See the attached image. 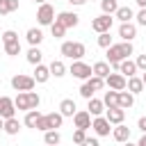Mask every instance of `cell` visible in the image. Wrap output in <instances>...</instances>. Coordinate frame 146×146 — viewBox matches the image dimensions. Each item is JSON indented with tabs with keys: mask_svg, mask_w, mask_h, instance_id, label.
<instances>
[{
	"mask_svg": "<svg viewBox=\"0 0 146 146\" xmlns=\"http://www.w3.org/2000/svg\"><path fill=\"white\" fill-rule=\"evenodd\" d=\"M132 55V41H121V43H112L107 48V64L114 66L119 71V64L123 59H128Z\"/></svg>",
	"mask_w": 146,
	"mask_h": 146,
	"instance_id": "1",
	"label": "cell"
},
{
	"mask_svg": "<svg viewBox=\"0 0 146 146\" xmlns=\"http://www.w3.org/2000/svg\"><path fill=\"white\" fill-rule=\"evenodd\" d=\"M62 123H64V116H62L59 112H50V114H41V116H39L34 130H41V132H46V130H57V128H62Z\"/></svg>",
	"mask_w": 146,
	"mask_h": 146,
	"instance_id": "2",
	"label": "cell"
},
{
	"mask_svg": "<svg viewBox=\"0 0 146 146\" xmlns=\"http://www.w3.org/2000/svg\"><path fill=\"white\" fill-rule=\"evenodd\" d=\"M59 52L64 55V57H68V59H82L84 55H87V48H84V43L82 41H64L62 43V48H59Z\"/></svg>",
	"mask_w": 146,
	"mask_h": 146,
	"instance_id": "3",
	"label": "cell"
},
{
	"mask_svg": "<svg viewBox=\"0 0 146 146\" xmlns=\"http://www.w3.org/2000/svg\"><path fill=\"white\" fill-rule=\"evenodd\" d=\"M34 78L32 75H25V73H16L14 78H11V87L16 89V91H32L34 89Z\"/></svg>",
	"mask_w": 146,
	"mask_h": 146,
	"instance_id": "4",
	"label": "cell"
},
{
	"mask_svg": "<svg viewBox=\"0 0 146 146\" xmlns=\"http://www.w3.org/2000/svg\"><path fill=\"white\" fill-rule=\"evenodd\" d=\"M52 21H55V7L48 5V2L39 5V9H36V23L39 25H52Z\"/></svg>",
	"mask_w": 146,
	"mask_h": 146,
	"instance_id": "5",
	"label": "cell"
},
{
	"mask_svg": "<svg viewBox=\"0 0 146 146\" xmlns=\"http://www.w3.org/2000/svg\"><path fill=\"white\" fill-rule=\"evenodd\" d=\"M68 73H71L73 78H78V80H89V78H91V66L84 64L82 59H75V62L71 64Z\"/></svg>",
	"mask_w": 146,
	"mask_h": 146,
	"instance_id": "6",
	"label": "cell"
},
{
	"mask_svg": "<svg viewBox=\"0 0 146 146\" xmlns=\"http://www.w3.org/2000/svg\"><path fill=\"white\" fill-rule=\"evenodd\" d=\"M112 21H114V18H112L110 14H100V16H96V18L91 21V30L98 32V34H100V32H110V30H112Z\"/></svg>",
	"mask_w": 146,
	"mask_h": 146,
	"instance_id": "7",
	"label": "cell"
},
{
	"mask_svg": "<svg viewBox=\"0 0 146 146\" xmlns=\"http://www.w3.org/2000/svg\"><path fill=\"white\" fill-rule=\"evenodd\" d=\"M91 128H94V132H96L98 137H107V135H110V130H112V123H110L105 116H94Z\"/></svg>",
	"mask_w": 146,
	"mask_h": 146,
	"instance_id": "8",
	"label": "cell"
},
{
	"mask_svg": "<svg viewBox=\"0 0 146 146\" xmlns=\"http://www.w3.org/2000/svg\"><path fill=\"white\" fill-rule=\"evenodd\" d=\"M11 116H16L14 98H9V96H0V119H11Z\"/></svg>",
	"mask_w": 146,
	"mask_h": 146,
	"instance_id": "9",
	"label": "cell"
},
{
	"mask_svg": "<svg viewBox=\"0 0 146 146\" xmlns=\"http://www.w3.org/2000/svg\"><path fill=\"white\" fill-rule=\"evenodd\" d=\"M55 21H57V23H62V25L68 30V27H75V25L80 23V16H78L75 11H59V14L55 16Z\"/></svg>",
	"mask_w": 146,
	"mask_h": 146,
	"instance_id": "10",
	"label": "cell"
},
{
	"mask_svg": "<svg viewBox=\"0 0 146 146\" xmlns=\"http://www.w3.org/2000/svg\"><path fill=\"white\" fill-rule=\"evenodd\" d=\"M125 75H121V73H110L107 78H105V84L110 87V89H114V91H123L125 89Z\"/></svg>",
	"mask_w": 146,
	"mask_h": 146,
	"instance_id": "11",
	"label": "cell"
},
{
	"mask_svg": "<svg viewBox=\"0 0 146 146\" xmlns=\"http://www.w3.org/2000/svg\"><path fill=\"white\" fill-rule=\"evenodd\" d=\"M73 123H75V128H80V130H89V128H91V114H89L87 110H78V112L73 114Z\"/></svg>",
	"mask_w": 146,
	"mask_h": 146,
	"instance_id": "12",
	"label": "cell"
},
{
	"mask_svg": "<svg viewBox=\"0 0 146 146\" xmlns=\"http://www.w3.org/2000/svg\"><path fill=\"white\" fill-rule=\"evenodd\" d=\"M119 36H121V41H132L137 36V25L135 23H121L119 25Z\"/></svg>",
	"mask_w": 146,
	"mask_h": 146,
	"instance_id": "13",
	"label": "cell"
},
{
	"mask_svg": "<svg viewBox=\"0 0 146 146\" xmlns=\"http://www.w3.org/2000/svg\"><path fill=\"white\" fill-rule=\"evenodd\" d=\"M105 119H107L112 125H119V123H123V119H125V110H121V107H107Z\"/></svg>",
	"mask_w": 146,
	"mask_h": 146,
	"instance_id": "14",
	"label": "cell"
},
{
	"mask_svg": "<svg viewBox=\"0 0 146 146\" xmlns=\"http://www.w3.org/2000/svg\"><path fill=\"white\" fill-rule=\"evenodd\" d=\"M112 137H114V141L123 144V141H128V139H130V128H128V125H123V123H119L116 128H112Z\"/></svg>",
	"mask_w": 146,
	"mask_h": 146,
	"instance_id": "15",
	"label": "cell"
},
{
	"mask_svg": "<svg viewBox=\"0 0 146 146\" xmlns=\"http://www.w3.org/2000/svg\"><path fill=\"white\" fill-rule=\"evenodd\" d=\"M34 82H39V84H43V82H48L50 80V68L48 66H43V64H36L34 66Z\"/></svg>",
	"mask_w": 146,
	"mask_h": 146,
	"instance_id": "16",
	"label": "cell"
},
{
	"mask_svg": "<svg viewBox=\"0 0 146 146\" xmlns=\"http://www.w3.org/2000/svg\"><path fill=\"white\" fill-rule=\"evenodd\" d=\"M14 105H16L18 112H27L30 110V94L27 91H18L16 98H14Z\"/></svg>",
	"mask_w": 146,
	"mask_h": 146,
	"instance_id": "17",
	"label": "cell"
},
{
	"mask_svg": "<svg viewBox=\"0 0 146 146\" xmlns=\"http://www.w3.org/2000/svg\"><path fill=\"white\" fill-rule=\"evenodd\" d=\"M119 73H121V75H125V78H132V75L137 73V64L128 57V59H123V62L119 64Z\"/></svg>",
	"mask_w": 146,
	"mask_h": 146,
	"instance_id": "18",
	"label": "cell"
},
{
	"mask_svg": "<svg viewBox=\"0 0 146 146\" xmlns=\"http://www.w3.org/2000/svg\"><path fill=\"white\" fill-rule=\"evenodd\" d=\"M125 89H128V91H130L132 96L141 94V91H144V82H141V78H137V75L128 78V82H125Z\"/></svg>",
	"mask_w": 146,
	"mask_h": 146,
	"instance_id": "19",
	"label": "cell"
},
{
	"mask_svg": "<svg viewBox=\"0 0 146 146\" xmlns=\"http://www.w3.org/2000/svg\"><path fill=\"white\" fill-rule=\"evenodd\" d=\"M75 112H78V107H75V100L73 98H64L59 103V114L62 116H73Z\"/></svg>",
	"mask_w": 146,
	"mask_h": 146,
	"instance_id": "20",
	"label": "cell"
},
{
	"mask_svg": "<svg viewBox=\"0 0 146 146\" xmlns=\"http://www.w3.org/2000/svg\"><path fill=\"white\" fill-rule=\"evenodd\" d=\"M103 110H105V103H103V100H98V98H89V100H87V112H89L91 116H100Z\"/></svg>",
	"mask_w": 146,
	"mask_h": 146,
	"instance_id": "21",
	"label": "cell"
},
{
	"mask_svg": "<svg viewBox=\"0 0 146 146\" xmlns=\"http://www.w3.org/2000/svg\"><path fill=\"white\" fill-rule=\"evenodd\" d=\"M25 39H27L30 46H39V43L43 41V32H41L39 27H30V30L25 32Z\"/></svg>",
	"mask_w": 146,
	"mask_h": 146,
	"instance_id": "22",
	"label": "cell"
},
{
	"mask_svg": "<svg viewBox=\"0 0 146 146\" xmlns=\"http://www.w3.org/2000/svg\"><path fill=\"white\" fill-rule=\"evenodd\" d=\"M132 105H135V96H132L130 91H125V89L119 91V107H121V110H130Z\"/></svg>",
	"mask_w": 146,
	"mask_h": 146,
	"instance_id": "23",
	"label": "cell"
},
{
	"mask_svg": "<svg viewBox=\"0 0 146 146\" xmlns=\"http://www.w3.org/2000/svg\"><path fill=\"white\" fill-rule=\"evenodd\" d=\"M18 130H21V121L16 119V116H11V119H5V128H2V132H7V135H18Z\"/></svg>",
	"mask_w": 146,
	"mask_h": 146,
	"instance_id": "24",
	"label": "cell"
},
{
	"mask_svg": "<svg viewBox=\"0 0 146 146\" xmlns=\"http://www.w3.org/2000/svg\"><path fill=\"white\" fill-rule=\"evenodd\" d=\"M27 62L32 64V66H36V64H41V59H43V52L39 50V46H30V50H27Z\"/></svg>",
	"mask_w": 146,
	"mask_h": 146,
	"instance_id": "25",
	"label": "cell"
},
{
	"mask_svg": "<svg viewBox=\"0 0 146 146\" xmlns=\"http://www.w3.org/2000/svg\"><path fill=\"white\" fill-rule=\"evenodd\" d=\"M91 75H98V78H107L110 75V64L107 62H96L94 66H91Z\"/></svg>",
	"mask_w": 146,
	"mask_h": 146,
	"instance_id": "26",
	"label": "cell"
},
{
	"mask_svg": "<svg viewBox=\"0 0 146 146\" xmlns=\"http://www.w3.org/2000/svg\"><path fill=\"white\" fill-rule=\"evenodd\" d=\"M59 141H62V135L57 130H46L43 132V144L46 146H59Z\"/></svg>",
	"mask_w": 146,
	"mask_h": 146,
	"instance_id": "27",
	"label": "cell"
},
{
	"mask_svg": "<svg viewBox=\"0 0 146 146\" xmlns=\"http://www.w3.org/2000/svg\"><path fill=\"white\" fill-rule=\"evenodd\" d=\"M114 16H116L121 23H130V21L135 18V11H132L130 7H119V9L114 11Z\"/></svg>",
	"mask_w": 146,
	"mask_h": 146,
	"instance_id": "28",
	"label": "cell"
},
{
	"mask_svg": "<svg viewBox=\"0 0 146 146\" xmlns=\"http://www.w3.org/2000/svg\"><path fill=\"white\" fill-rule=\"evenodd\" d=\"M5 52H7L9 57H16V55H21V41H18V39L5 41Z\"/></svg>",
	"mask_w": 146,
	"mask_h": 146,
	"instance_id": "29",
	"label": "cell"
},
{
	"mask_svg": "<svg viewBox=\"0 0 146 146\" xmlns=\"http://www.w3.org/2000/svg\"><path fill=\"white\" fill-rule=\"evenodd\" d=\"M48 68H50V75H55V78L66 75V66H64V62H62V59H52V64H50Z\"/></svg>",
	"mask_w": 146,
	"mask_h": 146,
	"instance_id": "30",
	"label": "cell"
},
{
	"mask_svg": "<svg viewBox=\"0 0 146 146\" xmlns=\"http://www.w3.org/2000/svg\"><path fill=\"white\" fill-rule=\"evenodd\" d=\"M39 116H41V112H39V110H27V112H25V119H23V123H25L27 128H36V121H39Z\"/></svg>",
	"mask_w": 146,
	"mask_h": 146,
	"instance_id": "31",
	"label": "cell"
},
{
	"mask_svg": "<svg viewBox=\"0 0 146 146\" xmlns=\"http://www.w3.org/2000/svg\"><path fill=\"white\" fill-rule=\"evenodd\" d=\"M18 9V0H0V16H7Z\"/></svg>",
	"mask_w": 146,
	"mask_h": 146,
	"instance_id": "32",
	"label": "cell"
},
{
	"mask_svg": "<svg viewBox=\"0 0 146 146\" xmlns=\"http://www.w3.org/2000/svg\"><path fill=\"white\" fill-rule=\"evenodd\" d=\"M103 103H105L107 107H119V91H114V89L105 91V98H103Z\"/></svg>",
	"mask_w": 146,
	"mask_h": 146,
	"instance_id": "33",
	"label": "cell"
},
{
	"mask_svg": "<svg viewBox=\"0 0 146 146\" xmlns=\"http://www.w3.org/2000/svg\"><path fill=\"white\" fill-rule=\"evenodd\" d=\"M100 9H103V14H114L116 9H119V0H100Z\"/></svg>",
	"mask_w": 146,
	"mask_h": 146,
	"instance_id": "34",
	"label": "cell"
},
{
	"mask_svg": "<svg viewBox=\"0 0 146 146\" xmlns=\"http://www.w3.org/2000/svg\"><path fill=\"white\" fill-rule=\"evenodd\" d=\"M50 32H52V36H55V39H62V36L66 34V27H64L62 23L52 21V25H50Z\"/></svg>",
	"mask_w": 146,
	"mask_h": 146,
	"instance_id": "35",
	"label": "cell"
},
{
	"mask_svg": "<svg viewBox=\"0 0 146 146\" xmlns=\"http://www.w3.org/2000/svg\"><path fill=\"white\" fill-rule=\"evenodd\" d=\"M84 82H89V87L94 89V91H100L103 87H105V80L103 78H98V75H91L89 80H84Z\"/></svg>",
	"mask_w": 146,
	"mask_h": 146,
	"instance_id": "36",
	"label": "cell"
},
{
	"mask_svg": "<svg viewBox=\"0 0 146 146\" xmlns=\"http://www.w3.org/2000/svg\"><path fill=\"white\" fill-rule=\"evenodd\" d=\"M98 46L105 48V50L112 46V36H110V32H100V34H98Z\"/></svg>",
	"mask_w": 146,
	"mask_h": 146,
	"instance_id": "37",
	"label": "cell"
},
{
	"mask_svg": "<svg viewBox=\"0 0 146 146\" xmlns=\"http://www.w3.org/2000/svg\"><path fill=\"white\" fill-rule=\"evenodd\" d=\"M94 94H96V91H94V89L89 87V82H84V84L80 87V96H82L84 100H89V98H94Z\"/></svg>",
	"mask_w": 146,
	"mask_h": 146,
	"instance_id": "38",
	"label": "cell"
},
{
	"mask_svg": "<svg viewBox=\"0 0 146 146\" xmlns=\"http://www.w3.org/2000/svg\"><path fill=\"white\" fill-rule=\"evenodd\" d=\"M84 137H87V130H80V128H75V132H73V141H75L78 146L84 141Z\"/></svg>",
	"mask_w": 146,
	"mask_h": 146,
	"instance_id": "39",
	"label": "cell"
},
{
	"mask_svg": "<svg viewBox=\"0 0 146 146\" xmlns=\"http://www.w3.org/2000/svg\"><path fill=\"white\" fill-rule=\"evenodd\" d=\"M135 18H137V25H144V27H146V7H144V9H139Z\"/></svg>",
	"mask_w": 146,
	"mask_h": 146,
	"instance_id": "40",
	"label": "cell"
},
{
	"mask_svg": "<svg viewBox=\"0 0 146 146\" xmlns=\"http://www.w3.org/2000/svg\"><path fill=\"white\" fill-rule=\"evenodd\" d=\"M135 64H137V71H146V55H139L135 59Z\"/></svg>",
	"mask_w": 146,
	"mask_h": 146,
	"instance_id": "41",
	"label": "cell"
},
{
	"mask_svg": "<svg viewBox=\"0 0 146 146\" xmlns=\"http://www.w3.org/2000/svg\"><path fill=\"white\" fill-rule=\"evenodd\" d=\"M80 146H100V144H98L96 137H84V141H82Z\"/></svg>",
	"mask_w": 146,
	"mask_h": 146,
	"instance_id": "42",
	"label": "cell"
},
{
	"mask_svg": "<svg viewBox=\"0 0 146 146\" xmlns=\"http://www.w3.org/2000/svg\"><path fill=\"white\" fill-rule=\"evenodd\" d=\"M137 128H139L141 132H146V116H139V121H137Z\"/></svg>",
	"mask_w": 146,
	"mask_h": 146,
	"instance_id": "43",
	"label": "cell"
},
{
	"mask_svg": "<svg viewBox=\"0 0 146 146\" xmlns=\"http://www.w3.org/2000/svg\"><path fill=\"white\" fill-rule=\"evenodd\" d=\"M68 2H71V5H73V7H82V5H84V2H87V0H68Z\"/></svg>",
	"mask_w": 146,
	"mask_h": 146,
	"instance_id": "44",
	"label": "cell"
},
{
	"mask_svg": "<svg viewBox=\"0 0 146 146\" xmlns=\"http://www.w3.org/2000/svg\"><path fill=\"white\" fill-rule=\"evenodd\" d=\"M137 146H146V132H141V139L137 141Z\"/></svg>",
	"mask_w": 146,
	"mask_h": 146,
	"instance_id": "45",
	"label": "cell"
},
{
	"mask_svg": "<svg viewBox=\"0 0 146 146\" xmlns=\"http://www.w3.org/2000/svg\"><path fill=\"white\" fill-rule=\"evenodd\" d=\"M135 2L139 5V9H144V7H146V0H135Z\"/></svg>",
	"mask_w": 146,
	"mask_h": 146,
	"instance_id": "46",
	"label": "cell"
},
{
	"mask_svg": "<svg viewBox=\"0 0 146 146\" xmlns=\"http://www.w3.org/2000/svg\"><path fill=\"white\" fill-rule=\"evenodd\" d=\"M141 82H144V87H146V71L141 73Z\"/></svg>",
	"mask_w": 146,
	"mask_h": 146,
	"instance_id": "47",
	"label": "cell"
},
{
	"mask_svg": "<svg viewBox=\"0 0 146 146\" xmlns=\"http://www.w3.org/2000/svg\"><path fill=\"white\" fill-rule=\"evenodd\" d=\"M2 128H5V119H0V132H2Z\"/></svg>",
	"mask_w": 146,
	"mask_h": 146,
	"instance_id": "48",
	"label": "cell"
},
{
	"mask_svg": "<svg viewBox=\"0 0 146 146\" xmlns=\"http://www.w3.org/2000/svg\"><path fill=\"white\" fill-rule=\"evenodd\" d=\"M123 146H137V144H130V139H128V141H123Z\"/></svg>",
	"mask_w": 146,
	"mask_h": 146,
	"instance_id": "49",
	"label": "cell"
},
{
	"mask_svg": "<svg viewBox=\"0 0 146 146\" xmlns=\"http://www.w3.org/2000/svg\"><path fill=\"white\" fill-rule=\"evenodd\" d=\"M34 2H36V5H43V2H46V0H34Z\"/></svg>",
	"mask_w": 146,
	"mask_h": 146,
	"instance_id": "50",
	"label": "cell"
}]
</instances>
